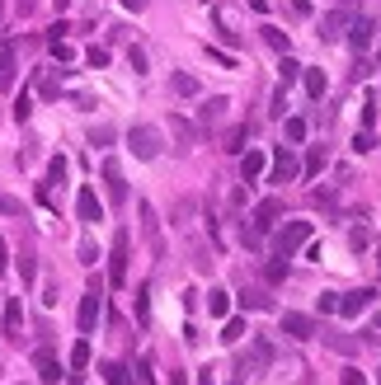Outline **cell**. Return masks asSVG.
<instances>
[{
  "label": "cell",
  "instance_id": "1",
  "mask_svg": "<svg viewBox=\"0 0 381 385\" xmlns=\"http://www.w3.org/2000/svg\"><path fill=\"white\" fill-rule=\"evenodd\" d=\"M127 146H132L136 160H156V155L165 151V136H161V127H151V123H136V127L127 132Z\"/></svg>",
  "mask_w": 381,
  "mask_h": 385
},
{
  "label": "cell",
  "instance_id": "2",
  "mask_svg": "<svg viewBox=\"0 0 381 385\" xmlns=\"http://www.w3.org/2000/svg\"><path fill=\"white\" fill-rule=\"evenodd\" d=\"M269 362H273V343H269V338H254V343H249V353L236 362V381H245V376H259Z\"/></svg>",
  "mask_w": 381,
  "mask_h": 385
},
{
  "label": "cell",
  "instance_id": "3",
  "mask_svg": "<svg viewBox=\"0 0 381 385\" xmlns=\"http://www.w3.org/2000/svg\"><path fill=\"white\" fill-rule=\"evenodd\" d=\"M306 240H311V221H287L282 231L273 235V249H278V258H292Z\"/></svg>",
  "mask_w": 381,
  "mask_h": 385
},
{
  "label": "cell",
  "instance_id": "4",
  "mask_svg": "<svg viewBox=\"0 0 381 385\" xmlns=\"http://www.w3.org/2000/svg\"><path fill=\"white\" fill-rule=\"evenodd\" d=\"M127 258H132V235L118 231V235H113V249H109V282L113 287L127 282Z\"/></svg>",
  "mask_w": 381,
  "mask_h": 385
},
{
  "label": "cell",
  "instance_id": "5",
  "mask_svg": "<svg viewBox=\"0 0 381 385\" xmlns=\"http://www.w3.org/2000/svg\"><path fill=\"white\" fill-rule=\"evenodd\" d=\"M372 301H377V287H358V291H349V296H339V310H334V315L358 320L362 310H372Z\"/></svg>",
  "mask_w": 381,
  "mask_h": 385
},
{
  "label": "cell",
  "instance_id": "6",
  "mask_svg": "<svg viewBox=\"0 0 381 385\" xmlns=\"http://www.w3.org/2000/svg\"><path fill=\"white\" fill-rule=\"evenodd\" d=\"M99 310H104V296H99V287H90L81 296V310H76V324H81V334H94V324H99Z\"/></svg>",
  "mask_w": 381,
  "mask_h": 385
},
{
  "label": "cell",
  "instance_id": "7",
  "mask_svg": "<svg viewBox=\"0 0 381 385\" xmlns=\"http://www.w3.org/2000/svg\"><path fill=\"white\" fill-rule=\"evenodd\" d=\"M297 160H292V146H273V169H269V183H287L297 179Z\"/></svg>",
  "mask_w": 381,
  "mask_h": 385
},
{
  "label": "cell",
  "instance_id": "8",
  "mask_svg": "<svg viewBox=\"0 0 381 385\" xmlns=\"http://www.w3.org/2000/svg\"><path fill=\"white\" fill-rule=\"evenodd\" d=\"M282 334H287V338H297V343H306V338H316V334H320V324H316L311 315H297V310H287V315H282Z\"/></svg>",
  "mask_w": 381,
  "mask_h": 385
},
{
  "label": "cell",
  "instance_id": "9",
  "mask_svg": "<svg viewBox=\"0 0 381 385\" xmlns=\"http://www.w3.org/2000/svg\"><path fill=\"white\" fill-rule=\"evenodd\" d=\"M278 216H282V198H264V202L254 207V221H249V231L269 235L273 226H278Z\"/></svg>",
  "mask_w": 381,
  "mask_h": 385
},
{
  "label": "cell",
  "instance_id": "10",
  "mask_svg": "<svg viewBox=\"0 0 381 385\" xmlns=\"http://www.w3.org/2000/svg\"><path fill=\"white\" fill-rule=\"evenodd\" d=\"M136 211H141V231H146V244H151V254L165 258V240H161V221H156V207H151V202H141Z\"/></svg>",
  "mask_w": 381,
  "mask_h": 385
},
{
  "label": "cell",
  "instance_id": "11",
  "mask_svg": "<svg viewBox=\"0 0 381 385\" xmlns=\"http://www.w3.org/2000/svg\"><path fill=\"white\" fill-rule=\"evenodd\" d=\"M33 371H38L43 385H61V362L52 357V348H38V353H33Z\"/></svg>",
  "mask_w": 381,
  "mask_h": 385
},
{
  "label": "cell",
  "instance_id": "12",
  "mask_svg": "<svg viewBox=\"0 0 381 385\" xmlns=\"http://www.w3.org/2000/svg\"><path fill=\"white\" fill-rule=\"evenodd\" d=\"M104 183H109V202L113 207L127 202V179H123V165H118V160H104Z\"/></svg>",
  "mask_w": 381,
  "mask_h": 385
},
{
  "label": "cell",
  "instance_id": "13",
  "mask_svg": "<svg viewBox=\"0 0 381 385\" xmlns=\"http://www.w3.org/2000/svg\"><path fill=\"white\" fill-rule=\"evenodd\" d=\"M264 169H269V155L259 151V146H249V151L240 155V179H245V183H259V179H264Z\"/></svg>",
  "mask_w": 381,
  "mask_h": 385
},
{
  "label": "cell",
  "instance_id": "14",
  "mask_svg": "<svg viewBox=\"0 0 381 385\" xmlns=\"http://www.w3.org/2000/svg\"><path fill=\"white\" fill-rule=\"evenodd\" d=\"M0 329H5V338H19V329H24V301H19V296H10V301H5Z\"/></svg>",
  "mask_w": 381,
  "mask_h": 385
},
{
  "label": "cell",
  "instance_id": "15",
  "mask_svg": "<svg viewBox=\"0 0 381 385\" xmlns=\"http://www.w3.org/2000/svg\"><path fill=\"white\" fill-rule=\"evenodd\" d=\"M349 43H353L358 52L372 48V19H367V14H353V19H349Z\"/></svg>",
  "mask_w": 381,
  "mask_h": 385
},
{
  "label": "cell",
  "instance_id": "16",
  "mask_svg": "<svg viewBox=\"0 0 381 385\" xmlns=\"http://www.w3.org/2000/svg\"><path fill=\"white\" fill-rule=\"evenodd\" d=\"M76 211H81V221H104L99 193H94V188H81V198H76Z\"/></svg>",
  "mask_w": 381,
  "mask_h": 385
},
{
  "label": "cell",
  "instance_id": "17",
  "mask_svg": "<svg viewBox=\"0 0 381 385\" xmlns=\"http://www.w3.org/2000/svg\"><path fill=\"white\" fill-rule=\"evenodd\" d=\"M349 19H353L349 10H334V14H325V24H320V38H325V43H334V38H344V28H349Z\"/></svg>",
  "mask_w": 381,
  "mask_h": 385
},
{
  "label": "cell",
  "instance_id": "18",
  "mask_svg": "<svg viewBox=\"0 0 381 385\" xmlns=\"http://www.w3.org/2000/svg\"><path fill=\"white\" fill-rule=\"evenodd\" d=\"M10 80H14V43L5 38L0 43V90H10Z\"/></svg>",
  "mask_w": 381,
  "mask_h": 385
},
{
  "label": "cell",
  "instance_id": "19",
  "mask_svg": "<svg viewBox=\"0 0 381 385\" xmlns=\"http://www.w3.org/2000/svg\"><path fill=\"white\" fill-rule=\"evenodd\" d=\"M320 338H325V348H334V353H344V357H353L358 348H362L358 338H349V334H329V329H325Z\"/></svg>",
  "mask_w": 381,
  "mask_h": 385
},
{
  "label": "cell",
  "instance_id": "20",
  "mask_svg": "<svg viewBox=\"0 0 381 385\" xmlns=\"http://www.w3.org/2000/svg\"><path fill=\"white\" fill-rule=\"evenodd\" d=\"M226 108H231V99H226V94L207 99V103H203V123H207V127H212V123H221V118H226Z\"/></svg>",
  "mask_w": 381,
  "mask_h": 385
},
{
  "label": "cell",
  "instance_id": "21",
  "mask_svg": "<svg viewBox=\"0 0 381 385\" xmlns=\"http://www.w3.org/2000/svg\"><path fill=\"white\" fill-rule=\"evenodd\" d=\"M301 80H306V94H311V99H325V71L301 66Z\"/></svg>",
  "mask_w": 381,
  "mask_h": 385
},
{
  "label": "cell",
  "instance_id": "22",
  "mask_svg": "<svg viewBox=\"0 0 381 385\" xmlns=\"http://www.w3.org/2000/svg\"><path fill=\"white\" fill-rule=\"evenodd\" d=\"M240 306H245V310H259V315L278 310V306H273V296H269V291H245V296H240Z\"/></svg>",
  "mask_w": 381,
  "mask_h": 385
},
{
  "label": "cell",
  "instance_id": "23",
  "mask_svg": "<svg viewBox=\"0 0 381 385\" xmlns=\"http://www.w3.org/2000/svg\"><path fill=\"white\" fill-rule=\"evenodd\" d=\"M99 371H104V381H109V385H132V376H127L123 362H99Z\"/></svg>",
  "mask_w": 381,
  "mask_h": 385
},
{
  "label": "cell",
  "instance_id": "24",
  "mask_svg": "<svg viewBox=\"0 0 381 385\" xmlns=\"http://www.w3.org/2000/svg\"><path fill=\"white\" fill-rule=\"evenodd\" d=\"M320 169H325V146H311V155H306V165H301V174H306V179H316Z\"/></svg>",
  "mask_w": 381,
  "mask_h": 385
},
{
  "label": "cell",
  "instance_id": "25",
  "mask_svg": "<svg viewBox=\"0 0 381 385\" xmlns=\"http://www.w3.org/2000/svg\"><path fill=\"white\" fill-rule=\"evenodd\" d=\"M207 310H212V320H226V310H231V296H226L221 287H212V296H207Z\"/></svg>",
  "mask_w": 381,
  "mask_h": 385
},
{
  "label": "cell",
  "instance_id": "26",
  "mask_svg": "<svg viewBox=\"0 0 381 385\" xmlns=\"http://www.w3.org/2000/svg\"><path fill=\"white\" fill-rule=\"evenodd\" d=\"M174 94H179V99H193V94H198V80H193L189 71H179V76H174Z\"/></svg>",
  "mask_w": 381,
  "mask_h": 385
},
{
  "label": "cell",
  "instance_id": "27",
  "mask_svg": "<svg viewBox=\"0 0 381 385\" xmlns=\"http://www.w3.org/2000/svg\"><path fill=\"white\" fill-rule=\"evenodd\" d=\"M85 366H90V338H81L71 348V371H85Z\"/></svg>",
  "mask_w": 381,
  "mask_h": 385
},
{
  "label": "cell",
  "instance_id": "28",
  "mask_svg": "<svg viewBox=\"0 0 381 385\" xmlns=\"http://www.w3.org/2000/svg\"><path fill=\"white\" fill-rule=\"evenodd\" d=\"M245 338V320H226L221 324V343H240Z\"/></svg>",
  "mask_w": 381,
  "mask_h": 385
},
{
  "label": "cell",
  "instance_id": "29",
  "mask_svg": "<svg viewBox=\"0 0 381 385\" xmlns=\"http://www.w3.org/2000/svg\"><path fill=\"white\" fill-rule=\"evenodd\" d=\"M278 76H282V85H292V80H301V61H292V56H282V61H278Z\"/></svg>",
  "mask_w": 381,
  "mask_h": 385
},
{
  "label": "cell",
  "instance_id": "30",
  "mask_svg": "<svg viewBox=\"0 0 381 385\" xmlns=\"http://www.w3.org/2000/svg\"><path fill=\"white\" fill-rule=\"evenodd\" d=\"M259 33H264V43H269V48H278V52H287V33H282V28H273V24H264V28H259Z\"/></svg>",
  "mask_w": 381,
  "mask_h": 385
},
{
  "label": "cell",
  "instance_id": "31",
  "mask_svg": "<svg viewBox=\"0 0 381 385\" xmlns=\"http://www.w3.org/2000/svg\"><path fill=\"white\" fill-rule=\"evenodd\" d=\"M61 179H66V160H61V155H52V165H48V183H43V188H56Z\"/></svg>",
  "mask_w": 381,
  "mask_h": 385
},
{
  "label": "cell",
  "instance_id": "32",
  "mask_svg": "<svg viewBox=\"0 0 381 385\" xmlns=\"http://www.w3.org/2000/svg\"><path fill=\"white\" fill-rule=\"evenodd\" d=\"M136 320H151V287H136Z\"/></svg>",
  "mask_w": 381,
  "mask_h": 385
},
{
  "label": "cell",
  "instance_id": "33",
  "mask_svg": "<svg viewBox=\"0 0 381 385\" xmlns=\"http://www.w3.org/2000/svg\"><path fill=\"white\" fill-rule=\"evenodd\" d=\"M287 141H292V146L306 141V118H287Z\"/></svg>",
  "mask_w": 381,
  "mask_h": 385
},
{
  "label": "cell",
  "instance_id": "34",
  "mask_svg": "<svg viewBox=\"0 0 381 385\" xmlns=\"http://www.w3.org/2000/svg\"><path fill=\"white\" fill-rule=\"evenodd\" d=\"M174 136H179L184 146H193V141H198V127H193V123H184V118H174Z\"/></svg>",
  "mask_w": 381,
  "mask_h": 385
},
{
  "label": "cell",
  "instance_id": "35",
  "mask_svg": "<svg viewBox=\"0 0 381 385\" xmlns=\"http://www.w3.org/2000/svg\"><path fill=\"white\" fill-rule=\"evenodd\" d=\"M28 113H33V94H19V99H14V123H28Z\"/></svg>",
  "mask_w": 381,
  "mask_h": 385
},
{
  "label": "cell",
  "instance_id": "36",
  "mask_svg": "<svg viewBox=\"0 0 381 385\" xmlns=\"http://www.w3.org/2000/svg\"><path fill=\"white\" fill-rule=\"evenodd\" d=\"M264 278H269V282H287V263H282V258L264 263Z\"/></svg>",
  "mask_w": 381,
  "mask_h": 385
},
{
  "label": "cell",
  "instance_id": "37",
  "mask_svg": "<svg viewBox=\"0 0 381 385\" xmlns=\"http://www.w3.org/2000/svg\"><path fill=\"white\" fill-rule=\"evenodd\" d=\"M0 216H24V202L10 198V193H0Z\"/></svg>",
  "mask_w": 381,
  "mask_h": 385
},
{
  "label": "cell",
  "instance_id": "38",
  "mask_svg": "<svg viewBox=\"0 0 381 385\" xmlns=\"http://www.w3.org/2000/svg\"><path fill=\"white\" fill-rule=\"evenodd\" d=\"M76 254H81L85 268H94V263H99V249H94V240H81V249H76Z\"/></svg>",
  "mask_w": 381,
  "mask_h": 385
},
{
  "label": "cell",
  "instance_id": "39",
  "mask_svg": "<svg viewBox=\"0 0 381 385\" xmlns=\"http://www.w3.org/2000/svg\"><path fill=\"white\" fill-rule=\"evenodd\" d=\"M316 310H320V315H334V310H339V296H334V291H320V296H316Z\"/></svg>",
  "mask_w": 381,
  "mask_h": 385
},
{
  "label": "cell",
  "instance_id": "40",
  "mask_svg": "<svg viewBox=\"0 0 381 385\" xmlns=\"http://www.w3.org/2000/svg\"><path fill=\"white\" fill-rule=\"evenodd\" d=\"M269 113H273V118H282V113H287V85H282V90H273V103H269Z\"/></svg>",
  "mask_w": 381,
  "mask_h": 385
},
{
  "label": "cell",
  "instance_id": "41",
  "mask_svg": "<svg viewBox=\"0 0 381 385\" xmlns=\"http://www.w3.org/2000/svg\"><path fill=\"white\" fill-rule=\"evenodd\" d=\"M245 141H249V127H236L226 136V151H245Z\"/></svg>",
  "mask_w": 381,
  "mask_h": 385
},
{
  "label": "cell",
  "instance_id": "42",
  "mask_svg": "<svg viewBox=\"0 0 381 385\" xmlns=\"http://www.w3.org/2000/svg\"><path fill=\"white\" fill-rule=\"evenodd\" d=\"M372 146H377V136H372V132L362 127V132H358V136H353V151H358V155H367V151H372Z\"/></svg>",
  "mask_w": 381,
  "mask_h": 385
},
{
  "label": "cell",
  "instance_id": "43",
  "mask_svg": "<svg viewBox=\"0 0 381 385\" xmlns=\"http://www.w3.org/2000/svg\"><path fill=\"white\" fill-rule=\"evenodd\" d=\"M19 278H24V282H33V278H38V263H33V254H19Z\"/></svg>",
  "mask_w": 381,
  "mask_h": 385
},
{
  "label": "cell",
  "instance_id": "44",
  "mask_svg": "<svg viewBox=\"0 0 381 385\" xmlns=\"http://www.w3.org/2000/svg\"><path fill=\"white\" fill-rule=\"evenodd\" d=\"M85 56H90V66H94V71H104V66H109V48H90Z\"/></svg>",
  "mask_w": 381,
  "mask_h": 385
},
{
  "label": "cell",
  "instance_id": "45",
  "mask_svg": "<svg viewBox=\"0 0 381 385\" xmlns=\"http://www.w3.org/2000/svg\"><path fill=\"white\" fill-rule=\"evenodd\" d=\"M207 56H212L217 66H236V56H231V52H221V48H207Z\"/></svg>",
  "mask_w": 381,
  "mask_h": 385
},
{
  "label": "cell",
  "instance_id": "46",
  "mask_svg": "<svg viewBox=\"0 0 381 385\" xmlns=\"http://www.w3.org/2000/svg\"><path fill=\"white\" fill-rule=\"evenodd\" d=\"M127 61H132V71H136V76L146 71V52H141V48H132V52H127Z\"/></svg>",
  "mask_w": 381,
  "mask_h": 385
},
{
  "label": "cell",
  "instance_id": "47",
  "mask_svg": "<svg viewBox=\"0 0 381 385\" xmlns=\"http://www.w3.org/2000/svg\"><path fill=\"white\" fill-rule=\"evenodd\" d=\"M90 141H94V146H109V141H113V127H94V132H90Z\"/></svg>",
  "mask_w": 381,
  "mask_h": 385
},
{
  "label": "cell",
  "instance_id": "48",
  "mask_svg": "<svg viewBox=\"0 0 381 385\" xmlns=\"http://www.w3.org/2000/svg\"><path fill=\"white\" fill-rule=\"evenodd\" d=\"M339 381H344V385H367V376H362V371H358V366H349V371H344V376H339Z\"/></svg>",
  "mask_w": 381,
  "mask_h": 385
},
{
  "label": "cell",
  "instance_id": "49",
  "mask_svg": "<svg viewBox=\"0 0 381 385\" xmlns=\"http://www.w3.org/2000/svg\"><path fill=\"white\" fill-rule=\"evenodd\" d=\"M136 381H141V385H151V357H141V362H136Z\"/></svg>",
  "mask_w": 381,
  "mask_h": 385
},
{
  "label": "cell",
  "instance_id": "50",
  "mask_svg": "<svg viewBox=\"0 0 381 385\" xmlns=\"http://www.w3.org/2000/svg\"><path fill=\"white\" fill-rule=\"evenodd\" d=\"M52 56H56V61H71L76 52H71V48H66V43H61V38H56V43H52Z\"/></svg>",
  "mask_w": 381,
  "mask_h": 385
},
{
  "label": "cell",
  "instance_id": "51",
  "mask_svg": "<svg viewBox=\"0 0 381 385\" xmlns=\"http://www.w3.org/2000/svg\"><path fill=\"white\" fill-rule=\"evenodd\" d=\"M66 33H71V28H66V19H61V24H52V28H48V43H56V38H66Z\"/></svg>",
  "mask_w": 381,
  "mask_h": 385
},
{
  "label": "cell",
  "instance_id": "52",
  "mask_svg": "<svg viewBox=\"0 0 381 385\" xmlns=\"http://www.w3.org/2000/svg\"><path fill=\"white\" fill-rule=\"evenodd\" d=\"M14 5H19V14H24V19L33 14V10H38V0H14Z\"/></svg>",
  "mask_w": 381,
  "mask_h": 385
},
{
  "label": "cell",
  "instance_id": "53",
  "mask_svg": "<svg viewBox=\"0 0 381 385\" xmlns=\"http://www.w3.org/2000/svg\"><path fill=\"white\" fill-rule=\"evenodd\" d=\"M169 385H189V371H179V366H174V376H169Z\"/></svg>",
  "mask_w": 381,
  "mask_h": 385
},
{
  "label": "cell",
  "instance_id": "54",
  "mask_svg": "<svg viewBox=\"0 0 381 385\" xmlns=\"http://www.w3.org/2000/svg\"><path fill=\"white\" fill-rule=\"evenodd\" d=\"M123 10H146V0H118Z\"/></svg>",
  "mask_w": 381,
  "mask_h": 385
},
{
  "label": "cell",
  "instance_id": "55",
  "mask_svg": "<svg viewBox=\"0 0 381 385\" xmlns=\"http://www.w3.org/2000/svg\"><path fill=\"white\" fill-rule=\"evenodd\" d=\"M198 385H217V381H212V366H203V376H198Z\"/></svg>",
  "mask_w": 381,
  "mask_h": 385
},
{
  "label": "cell",
  "instance_id": "56",
  "mask_svg": "<svg viewBox=\"0 0 381 385\" xmlns=\"http://www.w3.org/2000/svg\"><path fill=\"white\" fill-rule=\"evenodd\" d=\"M5 268H10V249L0 244V273H5Z\"/></svg>",
  "mask_w": 381,
  "mask_h": 385
},
{
  "label": "cell",
  "instance_id": "57",
  "mask_svg": "<svg viewBox=\"0 0 381 385\" xmlns=\"http://www.w3.org/2000/svg\"><path fill=\"white\" fill-rule=\"evenodd\" d=\"M249 10H259V14H264V10H269V0H249Z\"/></svg>",
  "mask_w": 381,
  "mask_h": 385
},
{
  "label": "cell",
  "instance_id": "58",
  "mask_svg": "<svg viewBox=\"0 0 381 385\" xmlns=\"http://www.w3.org/2000/svg\"><path fill=\"white\" fill-rule=\"evenodd\" d=\"M66 5H71V0H56V10H66Z\"/></svg>",
  "mask_w": 381,
  "mask_h": 385
},
{
  "label": "cell",
  "instance_id": "59",
  "mask_svg": "<svg viewBox=\"0 0 381 385\" xmlns=\"http://www.w3.org/2000/svg\"><path fill=\"white\" fill-rule=\"evenodd\" d=\"M377 273H381V249H377Z\"/></svg>",
  "mask_w": 381,
  "mask_h": 385
},
{
  "label": "cell",
  "instance_id": "60",
  "mask_svg": "<svg viewBox=\"0 0 381 385\" xmlns=\"http://www.w3.org/2000/svg\"><path fill=\"white\" fill-rule=\"evenodd\" d=\"M0 10H5V0H0Z\"/></svg>",
  "mask_w": 381,
  "mask_h": 385
}]
</instances>
